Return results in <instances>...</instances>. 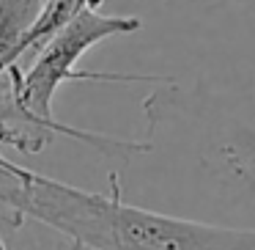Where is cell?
Returning a JSON list of instances; mask_svg holds the SVG:
<instances>
[{
    "instance_id": "6da1fadb",
    "label": "cell",
    "mask_w": 255,
    "mask_h": 250,
    "mask_svg": "<svg viewBox=\"0 0 255 250\" xmlns=\"http://www.w3.org/2000/svg\"><path fill=\"white\" fill-rule=\"evenodd\" d=\"M0 206L17 226L39 223L96 250H255V228L170 215L124 198L116 171L110 193H94L0 154Z\"/></svg>"
},
{
    "instance_id": "7a4b0ae2",
    "label": "cell",
    "mask_w": 255,
    "mask_h": 250,
    "mask_svg": "<svg viewBox=\"0 0 255 250\" xmlns=\"http://www.w3.org/2000/svg\"><path fill=\"white\" fill-rule=\"evenodd\" d=\"M145 154L184 160L200 193L220 209V226L255 228V121L231 110L206 85L176 77L143 99Z\"/></svg>"
},
{
    "instance_id": "3957f363",
    "label": "cell",
    "mask_w": 255,
    "mask_h": 250,
    "mask_svg": "<svg viewBox=\"0 0 255 250\" xmlns=\"http://www.w3.org/2000/svg\"><path fill=\"white\" fill-rule=\"evenodd\" d=\"M44 0H0V80L28 55L25 41L36 25Z\"/></svg>"
},
{
    "instance_id": "277c9868",
    "label": "cell",
    "mask_w": 255,
    "mask_h": 250,
    "mask_svg": "<svg viewBox=\"0 0 255 250\" xmlns=\"http://www.w3.org/2000/svg\"><path fill=\"white\" fill-rule=\"evenodd\" d=\"M203 3H211V6H220V3H236V6H244V8H255V0H203Z\"/></svg>"
},
{
    "instance_id": "5b68a950",
    "label": "cell",
    "mask_w": 255,
    "mask_h": 250,
    "mask_svg": "<svg viewBox=\"0 0 255 250\" xmlns=\"http://www.w3.org/2000/svg\"><path fill=\"white\" fill-rule=\"evenodd\" d=\"M63 250H96V248H88V245H77V242H69Z\"/></svg>"
},
{
    "instance_id": "8992f818",
    "label": "cell",
    "mask_w": 255,
    "mask_h": 250,
    "mask_svg": "<svg viewBox=\"0 0 255 250\" xmlns=\"http://www.w3.org/2000/svg\"><path fill=\"white\" fill-rule=\"evenodd\" d=\"M0 250H8V245H6V239H3V234H0Z\"/></svg>"
}]
</instances>
